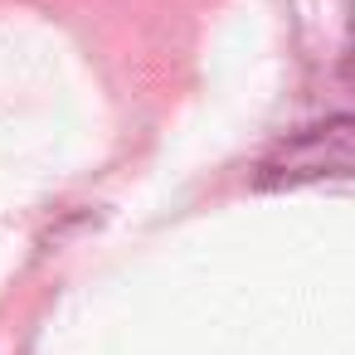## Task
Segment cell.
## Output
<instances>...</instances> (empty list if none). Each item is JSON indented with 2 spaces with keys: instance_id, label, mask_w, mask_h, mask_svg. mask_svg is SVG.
<instances>
[{
  "instance_id": "obj_1",
  "label": "cell",
  "mask_w": 355,
  "mask_h": 355,
  "mask_svg": "<svg viewBox=\"0 0 355 355\" xmlns=\"http://www.w3.org/2000/svg\"><path fill=\"white\" fill-rule=\"evenodd\" d=\"M258 190L297 185H355V112H336L277 141L258 166Z\"/></svg>"
},
{
  "instance_id": "obj_2",
  "label": "cell",
  "mask_w": 355,
  "mask_h": 355,
  "mask_svg": "<svg viewBox=\"0 0 355 355\" xmlns=\"http://www.w3.org/2000/svg\"><path fill=\"white\" fill-rule=\"evenodd\" d=\"M340 78L355 88V10H350V25H345V49H340Z\"/></svg>"
}]
</instances>
